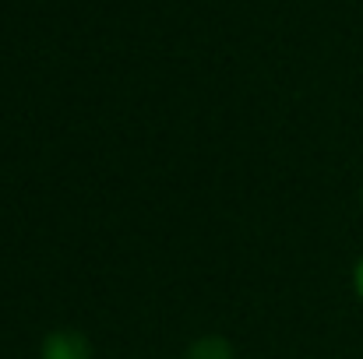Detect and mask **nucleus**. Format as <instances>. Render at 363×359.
<instances>
[{
  "label": "nucleus",
  "mask_w": 363,
  "mask_h": 359,
  "mask_svg": "<svg viewBox=\"0 0 363 359\" xmlns=\"http://www.w3.org/2000/svg\"><path fill=\"white\" fill-rule=\"evenodd\" d=\"M39 359H92V346L82 331H71V328H60V331H50L39 346Z\"/></svg>",
  "instance_id": "1"
},
{
  "label": "nucleus",
  "mask_w": 363,
  "mask_h": 359,
  "mask_svg": "<svg viewBox=\"0 0 363 359\" xmlns=\"http://www.w3.org/2000/svg\"><path fill=\"white\" fill-rule=\"evenodd\" d=\"M187 359H233V346L223 335H205L191 346Z\"/></svg>",
  "instance_id": "2"
},
{
  "label": "nucleus",
  "mask_w": 363,
  "mask_h": 359,
  "mask_svg": "<svg viewBox=\"0 0 363 359\" xmlns=\"http://www.w3.org/2000/svg\"><path fill=\"white\" fill-rule=\"evenodd\" d=\"M353 289H357V296L363 300V257L357 261V268H353Z\"/></svg>",
  "instance_id": "3"
},
{
  "label": "nucleus",
  "mask_w": 363,
  "mask_h": 359,
  "mask_svg": "<svg viewBox=\"0 0 363 359\" xmlns=\"http://www.w3.org/2000/svg\"><path fill=\"white\" fill-rule=\"evenodd\" d=\"M360 201H363V190H360Z\"/></svg>",
  "instance_id": "4"
}]
</instances>
